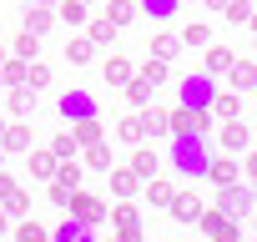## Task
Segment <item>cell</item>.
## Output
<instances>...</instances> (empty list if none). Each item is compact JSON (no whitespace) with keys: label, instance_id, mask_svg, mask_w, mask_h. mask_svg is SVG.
<instances>
[{"label":"cell","instance_id":"cell-1","mask_svg":"<svg viewBox=\"0 0 257 242\" xmlns=\"http://www.w3.org/2000/svg\"><path fill=\"white\" fill-rule=\"evenodd\" d=\"M207 162H212V142L202 132H172L167 137V167L182 182H202L207 177Z\"/></svg>","mask_w":257,"mask_h":242},{"label":"cell","instance_id":"cell-2","mask_svg":"<svg viewBox=\"0 0 257 242\" xmlns=\"http://www.w3.org/2000/svg\"><path fill=\"white\" fill-rule=\"evenodd\" d=\"M177 96H182V106H192V111H212L217 76H212V71H192V76H182V81H177Z\"/></svg>","mask_w":257,"mask_h":242},{"label":"cell","instance_id":"cell-3","mask_svg":"<svg viewBox=\"0 0 257 242\" xmlns=\"http://www.w3.org/2000/svg\"><path fill=\"white\" fill-rule=\"evenodd\" d=\"M197 227H202L207 237H217V242H237V237H242V222H237V217H227L217 202H212V207H202Z\"/></svg>","mask_w":257,"mask_h":242},{"label":"cell","instance_id":"cell-4","mask_svg":"<svg viewBox=\"0 0 257 242\" xmlns=\"http://www.w3.org/2000/svg\"><path fill=\"white\" fill-rule=\"evenodd\" d=\"M106 217H111V227H116V237H121V242H137V237H142V212H137V197H121L116 207H106Z\"/></svg>","mask_w":257,"mask_h":242},{"label":"cell","instance_id":"cell-5","mask_svg":"<svg viewBox=\"0 0 257 242\" xmlns=\"http://www.w3.org/2000/svg\"><path fill=\"white\" fill-rule=\"evenodd\" d=\"M217 207L227 212V217H252V207H257V192L252 187H242V182H232V187H217Z\"/></svg>","mask_w":257,"mask_h":242},{"label":"cell","instance_id":"cell-6","mask_svg":"<svg viewBox=\"0 0 257 242\" xmlns=\"http://www.w3.org/2000/svg\"><path fill=\"white\" fill-rule=\"evenodd\" d=\"M66 212H71V217H81V222H91V227H101V222H106V202H101V197H91V192H81V187H71Z\"/></svg>","mask_w":257,"mask_h":242},{"label":"cell","instance_id":"cell-7","mask_svg":"<svg viewBox=\"0 0 257 242\" xmlns=\"http://www.w3.org/2000/svg\"><path fill=\"white\" fill-rule=\"evenodd\" d=\"M217 147H222V152H232V157H237V152H247V147H252V127H247L242 116H227L222 127H217Z\"/></svg>","mask_w":257,"mask_h":242},{"label":"cell","instance_id":"cell-8","mask_svg":"<svg viewBox=\"0 0 257 242\" xmlns=\"http://www.w3.org/2000/svg\"><path fill=\"white\" fill-rule=\"evenodd\" d=\"M61 116L66 121H81V116H101V101L91 91H66L61 96Z\"/></svg>","mask_w":257,"mask_h":242},{"label":"cell","instance_id":"cell-9","mask_svg":"<svg viewBox=\"0 0 257 242\" xmlns=\"http://www.w3.org/2000/svg\"><path fill=\"white\" fill-rule=\"evenodd\" d=\"M167 116H172V132H202V137H212V111L177 106V111H167Z\"/></svg>","mask_w":257,"mask_h":242},{"label":"cell","instance_id":"cell-10","mask_svg":"<svg viewBox=\"0 0 257 242\" xmlns=\"http://www.w3.org/2000/svg\"><path fill=\"white\" fill-rule=\"evenodd\" d=\"M207 182H212V187L242 182V162H232V152H227V157H212V162H207Z\"/></svg>","mask_w":257,"mask_h":242},{"label":"cell","instance_id":"cell-11","mask_svg":"<svg viewBox=\"0 0 257 242\" xmlns=\"http://www.w3.org/2000/svg\"><path fill=\"white\" fill-rule=\"evenodd\" d=\"M202 207H207V202H202V197H197V192H177V197H172V207H167V212H172V217H177V222H182V227H197V217H202Z\"/></svg>","mask_w":257,"mask_h":242},{"label":"cell","instance_id":"cell-12","mask_svg":"<svg viewBox=\"0 0 257 242\" xmlns=\"http://www.w3.org/2000/svg\"><path fill=\"white\" fill-rule=\"evenodd\" d=\"M172 197H177V182H162V177H147V182H142V202L172 207Z\"/></svg>","mask_w":257,"mask_h":242},{"label":"cell","instance_id":"cell-13","mask_svg":"<svg viewBox=\"0 0 257 242\" xmlns=\"http://www.w3.org/2000/svg\"><path fill=\"white\" fill-rule=\"evenodd\" d=\"M142 132H147L152 142H167V137H172V116L157 111V106H147V111H142Z\"/></svg>","mask_w":257,"mask_h":242},{"label":"cell","instance_id":"cell-14","mask_svg":"<svg viewBox=\"0 0 257 242\" xmlns=\"http://www.w3.org/2000/svg\"><path fill=\"white\" fill-rule=\"evenodd\" d=\"M106 177H111V192H116V197H142V177H137L132 167H111Z\"/></svg>","mask_w":257,"mask_h":242},{"label":"cell","instance_id":"cell-15","mask_svg":"<svg viewBox=\"0 0 257 242\" xmlns=\"http://www.w3.org/2000/svg\"><path fill=\"white\" fill-rule=\"evenodd\" d=\"M227 116H242V91H222L212 96V121H227Z\"/></svg>","mask_w":257,"mask_h":242},{"label":"cell","instance_id":"cell-16","mask_svg":"<svg viewBox=\"0 0 257 242\" xmlns=\"http://www.w3.org/2000/svg\"><path fill=\"white\" fill-rule=\"evenodd\" d=\"M157 167H162V157H157V147H142L137 142V152H132V172L147 182V177H157Z\"/></svg>","mask_w":257,"mask_h":242},{"label":"cell","instance_id":"cell-17","mask_svg":"<svg viewBox=\"0 0 257 242\" xmlns=\"http://www.w3.org/2000/svg\"><path fill=\"white\" fill-rule=\"evenodd\" d=\"M227 76H232V91H257V61H232Z\"/></svg>","mask_w":257,"mask_h":242},{"label":"cell","instance_id":"cell-18","mask_svg":"<svg viewBox=\"0 0 257 242\" xmlns=\"http://www.w3.org/2000/svg\"><path fill=\"white\" fill-rule=\"evenodd\" d=\"M0 147H6V152H31V127H26V121H6Z\"/></svg>","mask_w":257,"mask_h":242},{"label":"cell","instance_id":"cell-19","mask_svg":"<svg viewBox=\"0 0 257 242\" xmlns=\"http://www.w3.org/2000/svg\"><path fill=\"white\" fill-rule=\"evenodd\" d=\"M137 16H142V11H137V0H106V21H111L116 31H121V26H132Z\"/></svg>","mask_w":257,"mask_h":242},{"label":"cell","instance_id":"cell-20","mask_svg":"<svg viewBox=\"0 0 257 242\" xmlns=\"http://www.w3.org/2000/svg\"><path fill=\"white\" fill-rule=\"evenodd\" d=\"M187 46H182V36H172V31H157L152 36V56H162V61H177Z\"/></svg>","mask_w":257,"mask_h":242},{"label":"cell","instance_id":"cell-21","mask_svg":"<svg viewBox=\"0 0 257 242\" xmlns=\"http://www.w3.org/2000/svg\"><path fill=\"white\" fill-rule=\"evenodd\" d=\"M56 237H61V242H91V237H96V227H91V222H81V217H66V222L56 227Z\"/></svg>","mask_w":257,"mask_h":242},{"label":"cell","instance_id":"cell-22","mask_svg":"<svg viewBox=\"0 0 257 242\" xmlns=\"http://www.w3.org/2000/svg\"><path fill=\"white\" fill-rule=\"evenodd\" d=\"M202 51H207V71H212V76H227V66L237 61V56H232V46H217V41H212V46H202Z\"/></svg>","mask_w":257,"mask_h":242},{"label":"cell","instance_id":"cell-23","mask_svg":"<svg viewBox=\"0 0 257 242\" xmlns=\"http://www.w3.org/2000/svg\"><path fill=\"white\" fill-rule=\"evenodd\" d=\"M137 11L152 16V21H172V16L182 11V0H137Z\"/></svg>","mask_w":257,"mask_h":242},{"label":"cell","instance_id":"cell-24","mask_svg":"<svg viewBox=\"0 0 257 242\" xmlns=\"http://www.w3.org/2000/svg\"><path fill=\"white\" fill-rule=\"evenodd\" d=\"M101 76H106L111 86H126V81H132V76H137V66H132V61H126V56H111Z\"/></svg>","mask_w":257,"mask_h":242},{"label":"cell","instance_id":"cell-25","mask_svg":"<svg viewBox=\"0 0 257 242\" xmlns=\"http://www.w3.org/2000/svg\"><path fill=\"white\" fill-rule=\"evenodd\" d=\"M51 21H56V6H31L26 11V31H36V36H46Z\"/></svg>","mask_w":257,"mask_h":242},{"label":"cell","instance_id":"cell-26","mask_svg":"<svg viewBox=\"0 0 257 242\" xmlns=\"http://www.w3.org/2000/svg\"><path fill=\"white\" fill-rule=\"evenodd\" d=\"M36 111V86H11V116H31Z\"/></svg>","mask_w":257,"mask_h":242},{"label":"cell","instance_id":"cell-27","mask_svg":"<svg viewBox=\"0 0 257 242\" xmlns=\"http://www.w3.org/2000/svg\"><path fill=\"white\" fill-rule=\"evenodd\" d=\"M86 167H96V172H111V167H116L111 147H106V142H86Z\"/></svg>","mask_w":257,"mask_h":242},{"label":"cell","instance_id":"cell-28","mask_svg":"<svg viewBox=\"0 0 257 242\" xmlns=\"http://www.w3.org/2000/svg\"><path fill=\"white\" fill-rule=\"evenodd\" d=\"M71 137L86 147V142H101V116H81V121H71Z\"/></svg>","mask_w":257,"mask_h":242},{"label":"cell","instance_id":"cell-29","mask_svg":"<svg viewBox=\"0 0 257 242\" xmlns=\"http://www.w3.org/2000/svg\"><path fill=\"white\" fill-rule=\"evenodd\" d=\"M152 91H157V86H152L142 71H137L132 81H126V101H132V106H147V101H152Z\"/></svg>","mask_w":257,"mask_h":242},{"label":"cell","instance_id":"cell-30","mask_svg":"<svg viewBox=\"0 0 257 242\" xmlns=\"http://www.w3.org/2000/svg\"><path fill=\"white\" fill-rule=\"evenodd\" d=\"M116 137H121V142H132V147L147 142V132H142V111H137V116H121V121H116Z\"/></svg>","mask_w":257,"mask_h":242},{"label":"cell","instance_id":"cell-31","mask_svg":"<svg viewBox=\"0 0 257 242\" xmlns=\"http://www.w3.org/2000/svg\"><path fill=\"white\" fill-rule=\"evenodd\" d=\"M91 56H96V41H91V36H81V41H66V61H71V66H86Z\"/></svg>","mask_w":257,"mask_h":242},{"label":"cell","instance_id":"cell-32","mask_svg":"<svg viewBox=\"0 0 257 242\" xmlns=\"http://www.w3.org/2000/svg\"><path fill=\"white\" fill-rule=\"evenodd\" d=\"M137 71H142V76H147V81H152V86H162V81H167V76H172V61H162V56H147V61H142V66H137Z\"/></svg>","mask_w":257,"mask_h":242},{"label":"cell","instance_id":"cell-33","mask_svg":"<svg viewBox=\"0 0 257 242\" xmlns=\"http://www.w3.org/2000/svg\"><path fill=\"white\" fill-rule=\"evenodd\" d=\"M182 46H187V51L212 46V26H202V21H197V26H187V31H182Z\"/></svg>","mask_w":257,"mask_h":242},{"label":"cell","instance_id":"cell-34","mask_svg":"<svg viewBox=\"0 0 257 242\" xmlns=\"http://www.w3.org/2000/svg\"><path fill=\"white\" fill-rule=\"evenodd\" d=\"M56 152H31V177H56Z\"/></svg>","mask_w":257,"mask_h":242},{"label":"cell","instance_id":"cell-35","mask_svg":"<svg viewBox=\"0 0 257 242\" xmlns=\"http://www.w3.org/2000/svg\"><path fill=\"white\" fill-rule=\"evenodd\" d=\"M56 182H61V187H81V162H76V157L56 162Z\"/></svg>","mask_w":257,"mask_h":242},{"label":"cell","instance_id":"cell-36","mask_svg":"<svg viewBox=\"0 0 257 242\" xmlns=\"http://www.w3.org/2000/svg\"><path fill=\"white\" fill-rule=\"evenodd\" d=\"M26 66H31V61H21V56H16V61H0V76H6V86H26Z\"/></svg>","mask_w":257,"mask_h":242},{"label":"cell","instance_id":"cell-37","mask_svg":"<svg viewBox=\"0 0 257 242\" xmlns=\"http://www.w3.org/2000/svg\"><path fill=\"white\" fill-rule=\"evenodd\" d=\"M86 36H91L96 46H111V36H116V26H111V21L101 16V21H86Z\"/></svg>","mask_w":257,"mask_h":242},{"label":"cell","instance_id":"cell-38","mask_svg":"<svg viewBox=\"0 0 257 242\" xmlns=\"http://www.w3.org/2000/svg\"><path fill=\"white\" fill-rule=\"evenodd\" d=\"M36 51H41V36H36V31H21V36H16V56H21V61H36Z\"/></svg>","mask_w":257,"mask_h":242},{"label":"cell","instance_id":"cell-39","mask_svg":"<svg viewBox=\"0 0 257 242\" xmlns=\"http://www.w3.org/2000/svg\"><path fill=\"white\" fill-rule=\"evenodd\" d=\"M222 16H227L232 26H247V16H252V0H227V6H222Z\"/></svg>","mask_w":257,"mask_h":242},{"label":"cell","instance_id":"cell-40","mask_svg":"<svg viewBox=\"0 0 257 242\" xmlns=\"http://www.w3.org/2000/svg\"><path fill=\"white\" fill-rule=\"evenodd\" d=\"M61 21L66 26H86V6L81 0H61Z\"/></svg>","mask_w":257,"mask_h":242},{"label":"cell","instance_id":"cell-41","mask_svg":"<svg viewBox=\"0 0 257 242\" xmlns=\"http://www.w3.org/2000/svg\"><path fill=\"white\" fill-rule=\"evenodd\" d=\"M51 152H56V157H61V162H66V157H76V152H81V142H76V137H71V132H61V137H56V142H51Z\"/></svg>","mask_w":257,"mask_h":242},{"label":"cell","instance_id":"cell-42","mask_svg":"<svg viewBox=\"0 0 257 242\" xmlns=\"http://www.w3.org/2000/svg\"><path fill=\"white\" fill-rule=\"evenodd\" d=\"M46 81H51V71H46L41 61H31V66H26V86H36V91H41Z\"/></svg>","mask_w":257,"mask_h":242},{"label":"cell","instance_id":"cell-43","mask_svg":"<svg viewBox=\"0 0 257 242\" xmlns=\"http://www.w3.org/2000/svg\"><path fill=\"white\" fill-rule=\"evenodd\" d=\"M26 207H31V197H26V192H21V187H16V192H11V197H6V212H11V217H21V212H26Z\"/></svg>","mask_w":257,"mask_h":242},{"label":"cell","instance_id":"cell-44","mask_svg":"<svg viewBox=\"0 0 257 242\" xmlns=\"http://www.w3.org/2000/svg\"><path fill=\"white\" fill-rule=\"evenodd\" d=\"M16 237H21V242H36V237H46V227H41V222H21Z\"/></svg>","mask_w":257,"mask_h":242},{"label":"cell","instance_id":"cell-45","mask_svg":"<svg viewBox=\"0 0 257 242\" xmlns=\"http://www.w3.org/2000/svg\"><path fill=\"white\" fill-rule=\"evenodd\" d=\"M242 177L257 187V147H247V157H242Z\"/></svg>","mask_w":257,"mask_h":242},{"label":"cell","instance_id":"cell-46","mask_svg":"<svg viewBox=\"0 0 257 242\" xmlns=\"http://www.w3.org/2000/svg\"><path fill=\"white\" fill-rule=\"evenodd\" d=\"M66 197H71V187H61V182H51V202H56V207H66Z\"/></svg>","mask_w":257,"mask_h":242},{"label":"cell","instance_id":"cell-47","mask_svg":"<svg viewBox=\"0 0 257 242\" xmlns=\"http://www.w3.org/2000/svg\"><path fill=\"white\" fill-rule=\"evenodd\" d=\"M11 192H16V177H6V172H0V202H6Z\"/></svg>","mask_w":257,"mask_h":242},{"label":"cell","instance_id":"cell-48","mask_svg":"<svg viewBox=\"0 0 257 242\" xmlns=\"http://www.w3.org/2000/svg\"><path fill=\"white\" fill-rule=\"evenodd\" d=\"M202 6H207V11H222V6H227V0H202Z\"/></svg>","mask_w":257,"mask_h":242},{"label":"cell","instance_id":"cell-49","mask_svg":"<svg viewBox=\"0 0 257 242\" xmlns=\"http://www.w3.org/2000/svg\"><path fill=\"white\" fill-rule=\"evenodd\" d=\"M247 26H252V36H257V11H252V16H247Z\"/></svg>","mask_w":257,"mask_h":242},{"label":"cell","instance_id":"cell-50","mask_svg":"<svg viewBox=\"0 0 257 242\" xmlns=\"http://www.w3.org/2000/svg\"><path fill=\"white\" fill-rule=\"evenodd\" d=\"M31 6H61V0H31Z\"/></svg>","mask_w":257,"mask_h":242},{"label":"cell","instance_id":"cell-51","mask_svg":"<svg viewBox=\"0 0 257 242\" xmlns=\"http://www.w3.org/2000/svg\"><path fill=\"white\" fill-rule=\"evenodd\" d=\"M252 237H257V207H252Z\"/></svg>","mask_w":257,"mask_h":242},{"label":"cell","instance_id":"cell-52","mask_svg":"<svg viewBox=\"0 0 257 242\" xmlns=\"http://www.w3.org/2000/svg\"><path fill=\"white\" fill-rule=\"evenodd\" d=\"M0 232H6V212H0Z\"/></svg>","mask_w":257,"mask_h":242},{"label":"cell","instance_id":"cell-53","mask_svg":"<svg viewBox=\"0 0 257 242\" xmlns=\"http://www.w3.org/2000/svg\"><path fill=\"white\" fill-rule=\"evenodd\" d=\"M0 137H6V121H0Z\"/></svg>","mask_w":257,"mask_h":242},{"label":"cell","instance_id":"cell-54","mask_svg":"<svg viewBox=\"0 0 257 242\" xmlns=\"http://www.w3.org/2000/svg\"><path fill=\"white\" fill-rule=\"evenodd\" d=\"M0 61H6V51H0Z\"/></svg>","mask_w":257,"mask_h":242},{"label":"cell","instance_id":"cell-55","mask_svg":"<svg viewBox=\"0 0 257 242\" xmlns=\"http://www.w3.org/2000/svg\"><path fill=\"white\" fill-rule=\"evenodd\" d=\"M0 86H6V76H0Z\"/></svg>","mask_w":257,"mask_h":242},{"label":"cell","instance_id":"cell-56","mask_svg":"<svg viewBox=\"0 0 257 242\" xmlns=\"http://www.w3.org/2000/svg\"><path fill=\"white\" fill-rule=\"evenodd\" d=\"M252 46H257V41H252Z\"/></svg>","mask_w":257,"mask_h":242}]
</instances>
